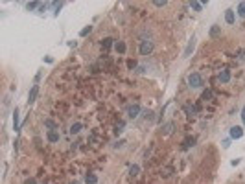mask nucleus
Returning <instances> with one entry per match:
<instances>
[{
  "label": "nucleus",
  "instance_id": "nucleus-2",
  "mask_svg": "<svg viewBox=\"0 0 245 184\" xmlns=\"http://www.w3.org/2000/svg\"><path fill=\"white\" fill-rule=\"evenodd\" d=\"M151 50H153V41H149V39L142 41V44H140V53H142V55H148V53H151Z\"/></svg>",
  "mask_w": 245,
  "mask_h": 184
},
{
  "label": "nucleus",
  "instance_id": "nucleus-9",
  "mask_svg": "<svg viewBox=\"0 0 245 184\" xmlns=\"http://www.w3.org/2000/svg\"><path fill=\"white\" fill-rule=\"evenodd\" d=\"M194 48H196V39L192 37V41L188 42V46H186V50H184V57H188V55L194 52Z\"/></svg>",
  "mask_w": 245,
  "mask_h": 184
},
{
  "label": "nucleus",
  "instance_id": "nucleus-8",
  "mask_svg": "<svg viewBox=\"0 0 245 184\" xmlns=\"http://www.w3.org/2000/svg\"><path fill=\"white\" fill-rule=\"evenodd\" d=\"M225 20H227V24H234L236 18H234V11L232 9H227L225 11Z\"/></svg>",
  "mask_w": 245,
  "mask_h": 184
},
{
  "label": "nucleus",
  "instance_id": "nucleus-4",
  "mask_svg": "<svg viewBox=\"0 0 245 184\" xmlns=\"http://www.w3.org/2000/svg\"><path fill=\"white\" fill-rule=\"evenodd\" d=\"M37 94H39V85H33L31 90H30V94H28V103H33L35 98H37Z\"/></svg>",
  "mask_w": 245,
  "mask_h": 184
},
{
  "label": "nucleus",
  "instance_id": "nucleus-6",
  "mask_svg": "<svg viewBox=\"0 0 245 184\" xmlns=\"http://www.w3.org/2000/svg\"><path fill=\"white\" fill-rule=\"evenodd\" d=\"M218 79H219L221 83H229V81H231V72H229V70H221L219 76H218Z\"/></svg>",
  "mask_w": 245,
  "mask_h": 184
},
{
  "label": "nucleus",
  "instance_id": "nucleus-7",
  "mask_svg": "<svg viewBox=\"0 0 245 184\" xmlns=\"http://www.w3.org/2000/svg\"><path fill=\"white\" fill-rule=\"evenodd\" d=\"M48 140H50L52 144L59 142V133H57V131H53V129H50V131H48Z\"/></svg>",
  "mask_w": 245,
  "mask_h": 184
},
{
  "label": "nucleus",
  "instance_id": "nucleus-27",
  "mask_svg": "<svg viewBox=\"0 0 245 184\" xmlns=\"http://www.w3.org/2000/svg\"><path fill=\"white\" fill-rule=\"evenodd\" d=\"M46 125H48V127H52V129H53V131H55V123H53V122H52V120H46Z\"/></svg>",
  "mask_w": 245,
  "mask_h": 184
},
{
  "label": "nucleus",
  "instance_id": "nucleus-16",
  "mask_svg": "<svg viewBox=\"0 0 245 184\" xmlns=\"http://www.w3.org/2000/svg\"><path fill=\"white\" fill-rule=\"evenodd\" d=\"M81 131V123H72V127H70V135H77Z\"/></svg>",
  "mask_w": 245,
  "mask_h": 184
},
{
  "label": "nucleus",
  "instance_id": "nucleus-24",
  "mask_svg": "<svg viewBox=\"0 0 245 184\" xmlns=\"http://www.w3.org/2000/svg\"><path fill=\"white\" fill-rule=\"evenodd\" d=\"M37 6H39V2H30V4H28L26 7H28V9H35Z\"/></svg>",
  "mask_w": 245,
  "mask_h": 184
},
{
  "label": "nucleus",
  "instance_id": "nucleus-29",
  "mask_svg": "<svg viewBox=\"0 0 245 184\" xmlns=\"http://www.w3.org/2000/svg\"><path fill=\"white\" fill-rule=\"evenodd\" d=\"M242 120H243V123H245V107H243V111H242Z\"/></svg>",
  "mask_w": 245,
  "mask_h": 184
},
{
  "label": "nucleus",
  "instance_id": "nucleus-22",
  "mask_svg": "<svg viewBox=\"0 0 245 184\" xmlns=\"http://www.w3.org/2000/svg\"><path fill=\"white\" fill-rule=\"evenodd\" d=\"M138 170H140V168H138V166L135 164V166H131V168H129V173H131V175L135 177V175H138Z\"/></svg>",
  "mask_w": 245,
  "mask_h": 184
},
{
  "label": "nucleus",
  "instance_id": "nucleus-25",
  "mask_svg": "<svg viewBox=\"0 0 245 184\" xmlns=\"http://www.w3.org/2000/svg\"><path fill=\"white\" fill-rule=\"evenodd\" d=\"M238 59H240V61H245V50H240V52H238Z\"/></svg>",
  "mask_w": 245,
  "mask_h": 184
},
{
  "label": "nucleus",
  "instance_id": "nucleus-10",
  "mask_svg": "<svg viewBox=\"0 0 245 184\" xmlns=\"http://www.w3.org/2000/svg\"><path fill=\"white\" fill-rule=\"evenodd\" d=\"M13 129H15V131L20 129V123H18V111H17V109H15V112H13Z\"/></svg>",
  "mask_w": 245,
  "mask_h": 184
},
{
  "label": "nucleus",
  "instance_id": "nucleus-13",
  "mask_svg": "<svg viewBox=\"0 0 245 184\" xmlns=\"http://www.w3.org/2000/svg\"><path fill=\"white\" fill-rule=\"evenodd\" d=\"M85 182H87V184H96V182H98V177H96L94 173H89V175H87V179H85Z\"/></svg>",
  "mask_w": 245,
  "mask_h": 184
},
{
  "label": "nucleus",
  "instance_id": "nucleus-5",
  "mask_svg": "<svg viewBox=\"0 0 245 184\" xmlns=\"http://www.w3.org/2000/svg\"><path fill=\"white\" fill-rule=\"evenodd\" d=\"M242 136H243V129H242L240 125H236V127L231 129V138H236V140H238V138H242Z\"/></svg>",
  "mask_w": 245,
  "mask_h": 184
},
{
  "label": "nucleus",
  "instance_id": "nucleus-23",
  "mask_svg": "<svg viewBox=\"0 0 245 184\" xmlns=\"http://www.w3.org/2000/svg\"><path fill=\"white\" fill-rule=\"evenodd\" d=\"M122 131H124V122H120V123L116 125V129H114V133H116V135H120Z\"/></svg>",
  "mask_w": 245,
  "mask_h": 184
},
{
  "label": "nucleus",
  "instance_id": "nucleus-30",
  "mask_svg": "<svg viewBox=\"0 0 245 184\" xmlns=\"http://www.w3.org/2000/svg\"><path fill=\"white\" fill-rule=\"evenodd\" d=\"M26 184H35V181H33V179H30V181H26Z\"/></svg>",
  "mask_w": 245,
  "mask_h": 184
},
{
  "label": "nucleus",
  "instance_id": "nucleus-15",
  "mask_svg": "<svg viewBox=\"0 0 245 184\" xmlns=\"http://www.w3.org/2000/svg\"><path fill=\"white\" fill-rule=\"evenodd\" d=\"M101 46H103L105 50H109V48L113 46V39H111V37H107V39H103V41H101Z\"/></svg>",
  "mask_w": 245,
  "mask_h": 184
},
{
  "label": "nucleus",
  "instance_id": "nucleus-18",
  "mask_svg": "<svg viewBox=\"0 0 245 184\" xmlns=\"http://www.w3.org/2000/svg\"><path fill=\"white\" fill-rule=\"evenodd\" d=\"M190 6H192L194 11H201V9H203V4H201V2H190Z\"/></svg>",
  "mask_w": 245,
  "mask_h": 184
},
{
  "label": "nucleus",
  "instance_id": "nucleus-17",
  "mask_svg": "<svg viewBox=\"0 0 245 184\" xmlns=\"http://www.w3.org/2000/svg\"><path fill=\"white\" fill-rule=\"evenodd\" d=\"M238 15H240L242 18H245V2H240V4H238Z\"/></svg>",
  "mask_w": 245,
  "mask_h": 184
},
{
  "label": "nucleus",
  "instance_id": "nucleus-26",
  "mask_svg": "<svg viewBox=\"0 0 245 184\" xmlns=\"http://www.w3.org/2000/svg\"><path fill=\"white\" fill-rule=\"evenodd\" d=\"M155 6H157V7H162V6H166V0H162V2H160V0H157V2H155Z\"/></svg>",
  "mask_w": 245,
  "mask_h": 184
},
{
  "label": "nucleus",
  "instance_id": "nucleus-1",
  "mask_svg": "<svg viewBox=\"0 0 245 184\" xmlns=\"http://www.w3.org/2000/svg\"><path fill=\"white\" fill-rule=\"evenodd\" d=\"M188 85H190L192 88H199V87L203 85V77H201V74H197V72L190 74V76H188Z\"/></svg>",
  "mask_w": 245,
  "mask_h": 184
},
{
  "label": "nucleus",
  "instance_id": "nucleus-21",
  "mask_svg": "<svg viewBox=\"0 0 245 184\" xmlns=\"http://www.w3.org/2000/svg\"><path fill=\"white\" fill-rule=\"evenodd\" d=\"M116 50H118L120 53H124V52H125V42H122V41H118V42H116Z\"/></svg>",
  "mask_w": 245,
  "mask_h": 184
},
{
  "label": "nucleus",
  "instance_id": "nucleus-11",
  "mask_svg": "<svg viewBox=\"0 0 245 184\" xmlns=\"http://www.w3.org/2000/svg\"><path fill=\"white\" fill-rule=\"evenodd\" d=\"M194 144H196V138H194V136H188V138L183 142V149H188V147H192Z\"/></svg>",
  "mask_w": 245,
  "mask_h": 184
},
{
  "label": "nucleus",
  "instance_id": "nucleus-14",
  "mask_svg": "<svg viewBox=\"0 0 245 184\" xmlns=\"http://www.w3.org/2000/svg\"><path fill=\"white\" fill-rule=\"evenodd\" d=\"M219 33H221V28L219 26H212L210 28V37H219Z\"/></svg>",
  "mask_w": 245,
  "mask_h": 184
},
{
  "label": "nucleus",
  "instance_id": "nucleus-28",
  "mask_svg": "<svg viewBox=\"0 0 245 184\" xmlns=\"http://www.w3.org/2000/svg\"><path fill=\"white\" fill-rule=\"evenodd\" d=\"M127 66H129V68H135V66H136V61H127Z\"/></svg>",
  "mask_w": 245,
  "mask_h": 184
},
{
  "label": "nucleus",
  "instance_id": "nucleus-12",
  "mask_svg": "<svg viewBox=\"0 0 245 184\" xmlns=\"http://www.w3.org/2000/svg\"><path fill=\"white\" fill-rule=\"evenodd\" d=\"M172 131H173V123H172V122H170V123H166V125L160 129V133H162V135H170Z\"/></svg>",
  "mask_w": 245,
  "mask_h": 184
},
{
  "label": "nucleus",
  "instance_id": "nucleus-20",
  "mask_svg": "<svg viewBox=\"0 0 245 184\" xmlns=\"http://www.w3.org/2000/svg\"><path fill=\"white\" fill-rule=\"evenodd\" d=\"M90 31H92V26H85V28L79 31V35H81V37H85V35H89Z\"/></svg>",
  "mask_w": 245,
  "mask_h": 184
},
{
  "label": "nucleus",
  "instance_id": "nucleus-3",
  "mask_svg": "<svg viewBox=\"0 0 245 184\" xmlns=\"http://www.w3.org/2000/svg\"><path fill=\"white\" fill-rule=\"evenodd\" d=\"M138 114H140V105H136V103H135V105L127 107V116H129V118H133V120H135Z\"/></svg>",
  "mask_w": 245,
  "mask_h": 184
},
{
  "label": "nucleus",
  "instance_id": "nucleus-19",
  "mask_svg": "<svg viewBox=\"0 0 245 184\" xmlns=\"http://www.w3.org/2000/svg\"><path fill=\"white\" fill-rule=\"evenodd\" d=\"M201 100H212V90H203V94H201Z\"/></svg>",
  "mask_w": 245,
  "mask_h": 184
}]
</instances>
